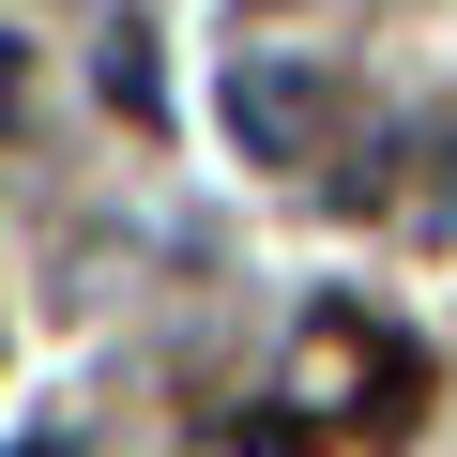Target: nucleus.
<instances>
[{
    "mask_svg": "<svg viewBox=\"0 0 457 457\" xmlns=\"http://www.w3.org/2000/svg\"><path fill=\"white\" fill-rule=\"evenodd\" d=\"M336 77L305 46H228V153L245 168H336Z\"/></svg>",
    "mask_w": 457,
    "mask_h": 457,
    "instance_id": "1",
    "label": "nucleus"
},
{
    "mask_svg": "<svg viewBox=\"0 0 457 457\" xmlns=\"http://www.w3.org/2000/svg\"><path fill=\"white\" fill-rule=\"evenodd\" d=\"M92 77H107V107H122V122H153V107H168V77H153V31H107V46H92Z\"/></svg>",
    "mask_w": 457,
    "mask_h": 457,
    "instance_id": "2",
    "label": "nucleus"
},
{
    "mask_svg": "<svg viewBox=\"0 0 457 457\" xmlns=\"http://www.w3.org/2000/svg\"><path fill=\"white\" fill-rule=\"evenodd\" d=\"M442 213H457V122H442Z\"/></svg>",
    "mask_w": 457,
    "mask_h": 457,
    "instance_id": "3",
    "label": "nucleus"
},
{
    "mask_svg": "<svg viewBox=\"0 0 457 457\" xmlns=\"http://www.w3.org/2000/svg\"><path fill=\"white\" fill-rule=\"evenodd\" d=\"M0 122H16V46H0Z\"/></svg>",
    "mask_w": 457,
    "mask_h": 457,
    "instance_id": "4",
    "label": "nucleus"
},
{
    "mask_svg": "<svg viewBox=\"0 0 457 457\" xmlns=\"http://www.w3.org/2000/svg\"><path fill=\"white\" fill-rule=\"evenodd\" d=\"M31 457H62V442H31Z\"/></svg>",
    "mask_w": 457,
    "mask_h": 457,
    "instance_id": "5",
    "label": "nucleus"
}]
</instances>
